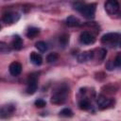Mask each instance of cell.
Masks as SVG:
<instances>
[{
  "instance_id": "obj_25",
  "label": "cell",
  "mask_w": 121,
  "mask_h": 121,
  "mask_svg": "<svg viewBox=\"0 0 121 121\" xmlns=\"http://www.w3.org/2000/svg\"><path fill=\"white\" fill-rule=\"evenodd\" d=\"M84 4H85V3H82V2H74V3H73V8H74V9L79 11V10L81 9V8L83 7Z\"/></svg>"
},
{
  "instance_id": "obj_1",
  "label": "cell",
  "mask_w": 121,
  "mask_h": 121,
  "mask_svg": "<svg viewBox=\"0 0 121 121\" xmlns=\"http://www.w3.org/2000/svg\"><path fill=\"white\" fill-rule=\"evenodd\" d=\"M68 95H69V88L66 85H61L54 91V93L51 95L50 101L52 104L60 105L67 100Z\"/></svg>"
},
{
  "instance_id": "obj_8",
  "label": "cell",
  "mask_w": 121,
  "mask_h": 121,
  "mask_svg": "<svg viewBox=\"0 0 121 121\" xmlns=\"http://www.w3.org/2000/svg\"><path fill=\"white\" fill-rule=\"evenodd\" d=\"M20 18V15L16 12H8V13H5L3 15V22L6 23V24H13L15 22H17Z\"/></svg>"
},
{
  "instance_id": "obj_3",
  "label": "cell",
  "mask_w": 121,
  "mask_h": 121,
  "mask_svg": "<svg viewBox=\"0 0 121 121\" xmlns=\"http://www.w3.org/2000/svg\"><path fill=\"white\" fill-rule=\"evenodd\" d=\"M119 40H120V34L116 33V32H109V33L104 34L101 37L102 43H106V44L108 43L111 45H113V44L119 45V43H120Z\"/></svg>"
},
{
  "instance_id": "obj_17",
  "label": "cell",
  "mask_w": 121,
  "mask_h": 121,
  "mask_svg": "<svg viewBox=\"0 0 121 121\" xmlns=\"http://www.w3.org/2000/svg\"><path fill=\"white\" fill-rule=\"evenodd\" d=\"M35 47H36L40 52H42V53L45 52V51L47 50V48H48L47 43H46L45 42H43V41H39V42H37V43H35Z\"/></svg>"
},
{
  "instance_id": "obj_22",
  "label": "cell",
  "mask_w": 121,
  "mask_h": 121,
  "mask_svg": "<svg viewBox=\"0 0 121 121\" xmlns=\"http://www.w3.org/2000/svg\"><path fill=\"white\" fill-rule=\"evenodd\" d=\"M106 54H107V50L104 49V48H99L97 50V53H96V57L98 60H103L105 57H106Z\"/></svg>"
},
{
  "instance_id": "obj_2",
  "label": "cell",
  "mask_w": 121,
  "mask_h": 121,
  "mask_svg": "<svg viewBox=\"0 0 121 121\" xmlns=\"http://www.w3.org/2000/svg\"><path fill=\"white\" fill-rule=\"evenodd\" d=\"M39 73H31L28 75L27 78V84H26V94L33 95L38 88V78Z\"/></svg>"
},
{
  "instance_id": "obj_14",
  "label": "cell",
  "mask_w": 121,
  "mask_h": 121,
  "mask_svg": "<svg viewBox=\"0 0 121 121\" xmlns=\"http://www.w3.org/2000/svg\"><path fill=\"white\" fill-rule=\"evenodd\" d=\"M23 47V40L20 36L15 35L11 41V48L15 50H20Z\"/></svg>"
},
{
  "instance_id": "obj_9",
  "label": "cell",
  "mask_w": 121,
  "mask_h": 121,
  "mask_svg": "<svg viewBox=\"0 0 121 121\" xmlns=\"http://www.w3.org/2000/svg\"><path fill=\"white\" fill-rule=\"evenodd\" d=\"M9 74L13 77H17L21 74L22 72V64L18 61H13L9 64Z\"/></svg>"
},
{
  "instance_id": "obj_27",
  "label": "cell",
  "mask_w": 121,
  "mask_h": 121,
  "mask_svg": "<svg viewBox=\"0 0 121 121\" xmlns=\"http://www.w3.org/2000/svg\"><path fill=\"white\" fill-rule=\"evenodd\" d=\"M1 28H2V26H1V25H0V30H1Z\"/></svg>"
},
{
  "instance_id": "obj_6",
  "label": "cell",
  "mask_w": 121,
  "mask_h": 121,
  "mask_svg": "<svg viewBox=\"0 0 121 121\" xmlns=\"http://www.w3.org/2000/svg\"><path fill=\"white\" fill-rule=\"evenodd\" d=\"M105 10L110 15H115L119 12V3L117 1H107L104 4Z\"/></svg>"
},
{
  "instance_id": "obj_24",
  "label": "cell",
  "mask_w": 121,
  "mask_h": 121,
  "mask_svg": "<svg viewBox=\"0 0 121 121\" xmlns=\"http://www.w3.org/2000/svg\"><path fill=\"white\" fill-rule=\"evenodd\" d=\"M34 105H35L37 108H43V107H45L46 102H45L43 99H37V100H35Z\"/></svg>"
},
{
  "instance_id": "obj_18",
  "label": "cell",
  "mask_w": 121,
  "mask_h": 121,
  "mask_svg": "<svg viewBox=\"0 0 121 121\" xmlns=\"http://www.w3.org/2000/svg\"><path fill=\"white\" fill-rule=\"evenodd\" d=\"M59 59V55L56 53V52H51L49 53L47 56H46V61L48 63H52V62H55L56 60H58Z\"/></svg>"
},
{
  "instance_id": "obj_21",
  "label": "cell",
  "mask_w": 121,
  "mask_h": 121,
  "mask_svg": "<svg viewBox=\"0 0 121 121\" xmlns=\"http://www.w3.org/2000/svg\"><path fill=\"white\" fill-rule=\"evenodd\" d=\"M59 42L62 45V46H65L67 45V43H69V35L67 34H62L60 36V39H59Z\"/></svg>"
},
{
  "instance_id": "obj_4",
  "label": "cell",
  "mask_w": 121,
  "mask_h": 121,
  "mask_svg": "<svg viewBox=\"0 0 121 121\" xmlns=\"http://www.w3.org/2000/svg\"><path fill=\"white\" fill-rule=\"evenodd\" d=\"M16 107L14 104L9 103L0 106V118L1 119H7L9 118L15 112Z\"/></svg>"
},
{
  "instance_id": "obj_5",
  "label": "cell",
  "mask_w": 121,
  "mask_h": 121,
  "mask_svg": "<svg viewBox=\"0 0 121 121\" xmlns=\"http://www.w3.org/2000/svg\"><path fill=\"white\" fill-rule=\"evenodd\" d=\"M95 4L91 3V4H84L79 12L82 14L83 17L86 19H93L95 14Z\"/></svg>"
},
{
  "instance_id": "obj_10",
  "label": "cell",
  "mask_w": 121,
  "mask_h": 121,
  "mask_svg": "<svg viewBox=\"0 0 121 121\" xmlns=\"http://www.w3.org/2000/svg\"><path fill=\"white\" fill-rule=\"evenodd\" d=\"M112 99L106 97L103 95H99L97 96V98H96V103H97V105H98V107L100 109H105V108L109 107L112 104Z\"/></svg>"
},
{
  "instance_id": "obj_23",
  "label": "cell",
  "mask_w": 121,
  "mask_h": 121,
  "mask_svg": "<svg viewBox=\"0 0 121 121\" xmlns=\"http://www.w3.org/2000/svg\"><path fill=\"white\" fill-rule=\"evenodd\" d=\"M113 66L114 67H120L121 66V55L120 53H118L115 57V59L113 60Z\"/></svg>"
},
{
  "instance_id": "obj_20",
  "label": "cell",
  "mask_w": 121,
  "mask_h": 121,
  "mask_svg": "<svg viewBox=\"0 0 121 121\" xmlns=\"http://www.w3.org/2000/svg\"><path fill=\"white\" fill-rule=\"evenodd\" d=\"M10 50H11V48L8 43H6L4 42H0V52L1 53H9Z\"/></svg>"
},
{
  "instance_id": "obj_15",
  "label": "cell",
  "mask_w": 121,
  "mask_h": 121,
  "mask_svg": "<svg viewBox=\"0 0 121 121\" xmlns=\"http://www.w3.org/2000/svg\"><path fill=\"white\" fill-rule=\"evenodd\" d=\"M39 33H40V29H39V28H37V27H29V28L27 29L26 35L27 38L33 39V38H35Z\"/></svg>"
},
{
  "instance_id": "obj_7",
  "label": "cell",
  "mask_w": 121,
  "mask_h": 121,
  "mask_svg": "<svg viewBox=\"0 0 121 121\" xmlns=\"http://www.w3.org/2000/svg\"><path fill=\"white\" fill-rule=\"evenodd\" d=\"M79 42L82 44L89 45V44H93L95 42V38L91 32L83 31V32H81V34L79 36Z\"/></svg>"
},
{
  "instance_id": "obj_11",
  "label": "cell",
  "mask_w": 121,
  "mask_h": 121,
  "mask_svg": "<svg viewBox=\"0 0 121 121\" xmlns=\"http://www.w3.org/2000/svg\"><path fill=\"white\" fill-rule=\"evenodd\" d=\"M95 55H94V51H85L82 52L80 54L78 55V62H86L88 60H91L92 59H94Z\"/></svg>"
},
{
  "instance_id": "obj_12",
  "label": "cell",
  "mask_w": 121,
  "mask_h": 121,
  "mask_svg": "<svg viewBox=\"0 0 121 121\" xmlns=\"http://www.w3.org/2000/svg\"><path fill=\"white\" fill-rule=\"evenodd\" d=\"M29 60H30V61H31L34 65H37V66H39V65H41V64L43 63V58H42V56H41L39 53L34 52V51L30 53V55H29Z\"/></svg>"
},
{
  "instance_id": "obj_13",
  "label": "cell",
  "mask_w": 121,
  "mask_h": 121,
  "mask_svg": "<svg viewBox=\"0 0 121 121\" xmlns=\"http://www.w3.org/2000/svg\"><path fill=\"white\" fill-rule=\"evenodd\" d=\"M66 25H67L68 26L74 27V26H80V25H81V22H80V20H79L78 17H76V16H74V15H70V16H68V17L66 18Z\"/></svg>"
},
{
  "instance_id": "obj_16",
  "label": "cell",
  "mask_w": 121,
  "mask_h": 121,
  "mask_svg": "<svg viewBox=\"0 0 121 121\" xmlns=\"http://www.w3.org/2000/svg\"><path fill=\"white\" fill-rule=\"evenodd\" d=\"M78 108L80 110H83V111H87L91 108V104H90V101L86 98H82L81 100H79L78 102Z\"/></svg>"
},
{
  "instance_id": "obj_19",
  "label": "cell",
  "mask_w": 121,
  "mask_h": 121,
  "mask_svg": "<svg viewBox=\"0 0 121 121\" xmlns=\"http://www.w3.org/2000/svg\"><path fill=\"white\" fill-rule=\"evenodd\" d=\"M73 111L69 108H63L60 112V115L62 117H72L73 116Z\"/></svg>"
},
{
  "instance_id": "obj_26",
  "label": "cell",
  "mask_w": 121,
  "mask_h": 121,
  "mask_svg": "<svg viewBox=\"0 0 121 121\" xmlns=\"http://www.w3.org/2000/svg\"><path fill=\"white\" fill-rule=\"evenodd\" d=\"M106 68H107L108 70H112V69H113V62H112V60H109V61L107 62V64H106Z\"/></svg>"
}]
</instances>
